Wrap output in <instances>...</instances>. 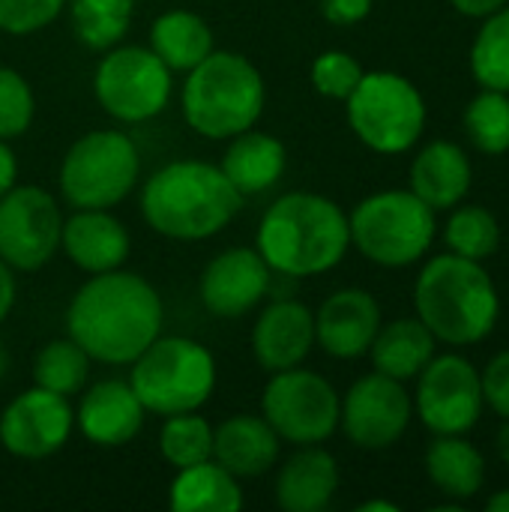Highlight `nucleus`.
<instances>
[{
	"label": "nucleus",
	"instance_id": "obj_1",
	"mask_svg": "<svg viewBox=\"0 0 509 512\" xmlns=\"http://www.w3.org/2000/svg\"><path fill=\"white\" fill-rule=\"evenodd\" d=\"M162 297L138 273L123 267L93 273L66 309V333L90 360L129 366L156 336H162Z\"/></svg>",
	"mask_w": 509,
	"mask_h": 512
},
{
	"label": "nucleus",
	"instance_id": "obj_2",
	"mask_svg": "<svg viewBox=\"0 0 509 512\" xmlns=\"http://www.w3.org/2000/svg\"><path fill=\"white\" fill-rule=\"evenodd\" d=\"M255 249L267 267L285 279L330 273L351 249L348 216L327 195L288 192L261 216Z\"/></svg>",
	"mask_w": 509,
	"mask_h": 512
},
{
	"label": "nucleus",
	"instance_id": "obj_3",
	"mask_svg": "<svg viewBox=\"0 0 509 512\" xmlns=\"http://www.w3.org/2000/svg\"><path fill=\"white\" fill-rule=\"evenodd\" d=\"M243 207V195L231 186L219 165L177 159L156 168L141 189L144 222L180 243H195L225 231Z\"/></svg>",
	"mask_w": 509,
	"mask_h": 512
},
{
	"label": "nucleus",
	"instance_id": "obj_4",
	"mask_svg": "<svg viewBox=\"0 0 509 512\" xmlns=\"http://www.w3.org/2000/svg\"><path fill=\"white\" fill-rule=\"evenodd\" d=\"M417 318L432 330L438 342L474 345L483 342L501 312L498 288L480 261L462 255L432 258L414 285Z\"/></svg>",
	"mask_w": 509,
	"mask_h": 512
},
{
	"label": "nucleus",
	"instance_id": "obj_5",
	"mask_svg": "<svg viewBox=\"0 0 509 512\" xmlns=\"http://www.w3.org/2000/svg\"><path fill=\"white\" fill-rule=\"evenodd\" d=\"M267 105V87L258 66L237 51H210L186 72L180 90L183 120L210 141H228L252 129Z\"/></svg>",
	"mask_w": 509,
	"mask_h": 512
},
{
	"label": "nucleus",
	"instance_id": "obj_6",
	"mask_svg": "<svg viewBox=\"0 0 509 512\" xmlns=\"http://www.w3.org/2000/svg\"><path fill=\"white\" fill-rule=\"evenodd\" d=\"M129 366V387L147 414L198 411L216 390L213 354L186 336H156Z\"/></svg>",
	"mask_w": 509,
	"mask_h": 512
},
{
	"label": "nucleus",
	"instance_id": "obj_7",
	"mask_svg": "<svg viewBox=\"0 0 509 512\" xmlns=\"http://www.w3.org/2000/svg\"><path fill=\"white\" fill-rule=\"evenodd\" d=\"M354 249L381 267L420 261L435 240V210L411 189H387L363 198L348 216Z\"/></svg>",
	"mask_w": 509,
	"mask_h": 512
},
{
	"label": "nucleus",
	"instance_id": "obj_8",
	"mask_svg": "<svg viewBox=\"0 0 509 512\" xmlns=\"http://www.w3.org/2000/svg\"><path fill=\"white\" fill-rule=\"evenodd\" d=\"M141 177V153L120 129L81 135L60 162V195L72 210H111Z\"/></svg>",
	"mask_w": 509,
	"mask_h": 512
},
{
	"label": "nucleus",
	"instance_id": "obj_9",
	"mask_svg": "<svg viewBox=\"0 0 509 512\" xmlns=\"http://www.w3.org/2000/svg\"><path fill=\"white\" fill-rule=\"evenodd\" d=\"M345 105L354 135L375 153L411 150L426 126L423 93L399 72H363Z\"/></svg>",
	"mask_w": 509,
	"mask_h": 512
},
{
	"label": "nucleus",
	"instance_id": "obj_10",
	"mask_svg": "<svg viewBox=\"0 0 509 512\" xmlns=\"http://www.w3.org/2000/svg\"><path fill=\"white\" fill-rule=\"evenodd\" d=\"M171 69L144 45H114L96 66L93 93L105 114L120 123L159 117L174 93Z\"/></svg>",
	"mask_w": 509,
	"mask_h": 512
},
{
	"label": "nucleus",
	"instance_id": "obj_11",
	"mask_svg": "<svg viewBox=\"0 0 509 512\" xmlns=\"http://www.w3.org/2000/svg\"><path fill=\"white\" fill-rule=\"evenodd\" d=\"M342 399L336 387L312 369H282L273 372L264 396L261 417L273 426L279 441L294 447H312L333 438L339 429Z\"/></svg>",
	"mask_w": 509,
	"mask_h": 512
},
{
	"label": "nucleus",
	"instance_id": "obj_12",
	"mask_svg": "<svg viewBox=\"0 0 509 512\" xmlns=\"http://www.w3.org/2000/svg\"><path fill=\"white\" fill-rule=\"evenodd\" d=\"M63 216L42 186H12L0 195V261L18 273L42 270L60 252Z\"/></svg>",
	"mask_w": 509,
	"mask_h": 512
},
{
	"label": "nucleus",
	"instance_id": "obj_13",
	"mask_svg": "<svg viewBox=\"0 0 509 512\" xmlns=\"http://www.w3.org/2000/svg\"><path fill=\"white\" fill-rule=\"evenodd\" d=\"M414 411L435 435H465L483 417V381L480 372L459 354L432 357L417 375Z\"/></svg>",
	"mask_w": 509,
	"mask_h": 512
},
{
	"label": "nucleus",
	"instance_id": "obj_14",
	"mask_svg": "<svg viewBox=\"0 0 509 512\" xmlns=\"http://www.w3.org/2000/svg\"><path fill=\"white\" fill-rule=\"evenodd\" d=\"M414 417V402L402 381L372 372L351 384L339 408V426L348 441L360 450L393 447Z\"/></svg>",
	"mask_w": 509,
	"mask_h": 512
},
{
	"label": "nucleus",
	"instance_id": "obj_15",
	"mask_svg": "<svg viewBox=\"0 0 509 512\" xmlns=\"http://www.w3.org/2000/svg\"><path fill=\"white\" fill-rule=\"evenodd\" d=\"M75 429V411L66 396L30 387L0 414V444L15 459H48L66 447Z\"/></svg>",
	"mask_w": 509,
	"mask_h": 512
},
{
	"label": "nucleus",
	"instance_id": "obj_16",
	"mask_svg": "<svg viewBox=\"0 0 509 512\" xmlns=\"http://www.w3.org/2000/svg\"><path fill=\"white\" fill-rule=\"evenodd\" d=\"M273 270L258 249L234 246L210 258L201 273L198 294L210 315L216 318H243L252 312L270 291Z\"/></svg>",
	"mask_w": 509,
	"mask_h": 512
},
{
	"label": "nucleus",
	"instance_id": "obj_17",
	"mask_svg": "<svg viewBox=\"0 0 509 512\" xmlns=\"http://www.w3.org/2000/svg\"><path fill=\"white\" fill-rule=\"evenodd\" d=\"M381 330V306L363 288H342L330 294L315 315V345L336 360H357L369 354Z\"/></svg>",
	"mask_w": 509,
	"mask_h": 512
},
{
	"label": "nucleus",
	"instance_id": "obj_18",
	"mask_svg": "<svg viewBox=\"0 0 509 512\" xmlns=\"http://www.w3.org/2000/svg\"><path fill=\"white\" fill-rule=\"evenodd\" d=\"M315 348V315L291 297L267 303L252 327V354L264 372L300 366Z\"/></svg>",
	"mask_w": 509,
	"mask_h": 512
},
{
	"label": "nucleus",
	"instance_id": "obj_19",
	"mask_svg": "<svg viewBox=\"0 0 509 512\" xmlns=\"http://www.w3.org/2000/svg\"><path fill=\"white\" fill-rule=\"evenodd\" d=\"M144 417L147 411L129 381L108 378L81 393L75 426L96 447H123L144 429Z\"/></svg>",
	"mask_w": 509,
	"mask_h": 512
},
{
	"label": "nucleus",
	"instance_id": "obj_20",
	"mask_svg": "<svg viewBox=\"0 0 509 512\" xmlns=\"http://www.w3.org/2000/svg\"><path fill=\"white\" fill-rule=\"evenodd\" d=\"M60 252L84 273H108L129 258V231L108 210H75L63 219Z\"/></svg>",
	"mask_w": 509,
	"mask_h": 512
},
{
	"label": "nucleus",
	"instance_id": "obj_21",
	"mask_svg": "<svg viewBox=\"0 0 509 512\" xmlns=\"http://www.w3.org/2000/svg\"><path fill=\"white\" fill-rule=\"evenodd\" d=\"M279 435L258 414H234L213 429V459L237 480L267 474L279 459Z\"/></svg>",
	"mask_w": 509,
	"mask_h": 512
},
{
	"label": "nucleus",
	"instance_id": "obj_22",
	"mask_svg": "<svg viewBox=\"0 0 509 512\" xmlns=\"http://www.w3.org/2000/svg\"><path fill=\"white\" fill-rule=\"evenodd\" d=\"M339 489V465L321 444L297 447L276 474V504L285 512H324Z\"/></svg>",
	"mask_w": 509,
	"mask_h": 512
},
{
	"label": "nucleus",
	"instance_id": "obj_23",
	"mask_svg": "<svg viewBox=\"0 0 509 512\" xmlns=\"http://www.w3.org/2000/svg\"><path fill=\"white\" fill-rule=\"evenodd\" d=\"M471 177V159L453 141H432L411 162V192L432 210L456 207L468 195Z\"/></svg>",
	"mask_w": 509,
	"mask_h": 512
},
{
	"label": "nucleus",
	"instance_id": "obj_24",
	"mask_svg": "<svg viewBox=\"0 0 509 512\" xmlns=\"http://www.w3.org/2000/svg\"><path fill=\"white\" fill-rule=\"evenodd\" d=\"M228 141L231 144H228L219 168L243 198L261 195L282 180V174L288 168V150L279 138L258 132L252 126Z\"/></svg>",
	"mask_w": 509,
	"mask_h": 512
},
{
	"label": "nucleus",
	"instance_id": "obj_25",
	"mask_svg": "<svg viewBox=\"0 0 509 512\" xmlns=\"http://www.w3.org/2000/svg\"><path fill=\"white\" fill-rule=\"evenodd\" d=\"M168 504L174 512H237L246 498L240 480L216 459H207L177 471Z\"/></svg>",
	"mask_w": 509,
	"mask_h": 512
},
{
	"label": "nucleus",
	"instance_id": "obj_26",
	"mask_svg": "<svg viewBox=\"0 0 509 512\" xmlns=\"http://www.w3.org/2000/svg\"><path fill=\"white\" fill-rule=\"evenodd\" d=\"M435 336L420 318H399L378 330L369 357L375 372L390 375L396 381L417 378L423 366L435 357Z\"/></svg>",
	"mask_w": 509,
	"mask_h": 512
},
{
	"label": "nucleus",
	"instance_id": "obj_27",
	"mask_svg": "<svg viewBox=\"0 0 509 512\" xmlns=\"http://www.w3.org/2000/svg\"><path fill=\"white\" fill-rule=\"evenodd\" d=\"M150 48L171 72H189L216 45L204 18L189 9H168L150 24Z\"/></svg>",
	"mask_w": 509,
	"mask_h": 512
},
{
	"label": "nucleus",
	"instance_id": "obj_28",
	"mask_svg": "<svg viewBox=\"0 0 509 512\" xmlns=\"http://www.w3.org/2000/svg\"><path fill=\"white\" fill-rule=\"evenodd\" d=\"M426 474L447 498L468 501L486 483V459L462 435H438L426 450Z\"/></svg>",
	"mask_w": 509,
	"mask_h": 512
},
{
	"label": "nucleus",
	"instance_id": "obj_29",
	"mask_svg": "<svg viewBox=\"0 0 509 512\" xmlns=\"http://www.w3.org/2000/svg\"><path fill=\"white\" fill-rule=\"evenodd\" d=\"M90 357L75 339H51L39 348L33 360V384L72 399L84 390L90 375Z\"/></svg>",
	"mask_w": 509,
	"mask_h": 512
},
{
	"label": "nucleus",
	"instance_id": "obj_30",
	"mask_svg": "<svg viewBox=\"0 0 509 512\" xmlns=\"http://www.w3.org/2000/svg\"><path fill=\"white\" fill-rule=\"evenodd\" d=\"M66 6L75 36L93 51H108L120 45L135 12V0H69Z\"/></svg>",
	"mask_w": 509,
	"mask_h": 512
},
{
	"label": "nucleus",
	"instance_id": "obj_31",
	"mask_svg": "<svg viewBox=\"0 0 509 512\" xmlns=\"http://www.w3.org/2000/svg\"><path fill=\"white\" fill-rule=\"evenodd\" d=\"M471 72L486 90L509 93V6L486 15L471 45Z\"/></svg>",
	"mask_w": 509,
	"mask_h": 512
},
{
	"label": "nucleus",
	"instance_id": "obj_32",
	"mask_svg": "<svg viewBox=\"0 0 509 512\" xmlns=\"http://www.w3.org/2000/svg\"><path fill=\"white\" fill-rule=\"evenodd\" d=\"M159 453L174 471L207 462L213 459V426L198 411L171 414L159 429Z\"/></svg>",
	"mask_w": 509,
	"mask_h": 512
},
{
	"label": "nucleus",
	"instance_id": "obj_33",
	"mask_svg": "<svg viewBox=\"0 0 509 512\" xmlns=\"http://www.w3.org/2000/svg\"><path fill=\"white\" fill-rule=\"evenodd\" d=\"M447 246L453 255L471 258V261H483L489 255L498 252L501 243V225L495 219V213H489L486 207L468 204L459 207L450 222H447Z\"/></svg>",
	"mask_w": 509,
	"mask_h": 512
},
{
	"label": "nucleus",
	"instance_id": "obj_34",
	"mask_svg": "<svg viewBox=\"0 0 509 512\" xmlns=\"http://www.w3.org/2000/svg\"><path fill=\"white\" fill-rule=\"evenodd\" d=\"M465 129L477 150L501 156L509 150V93L483 90L465 111Z\"/></svg>",
	"mask_w": 509,
	"mask_h": 512
},
{
	"label": "nucleus",
	"instance_id": "obj_35",
	"mask_svg": "<svg viewBox=\"0 0 509 512\" xmlns=\"http://www.w3.org/2000/svg\"><path fill=\"white\" fill-rule=\"evenodd\" d=\"M36 99L27 78L9 66H0V138L12 141L33 123Z\"/></svg>",
	"mask_w": 509,
	"mask_h": 512
},
{
	"label": "nucleus",
	"instance_id": "obj_36",
	"mask_svg": "<svg viewBox=\"0 0 509 512\" xmlns=\"http://www.w3.org/2000/svg\"><path fill=\"white\" fill-rule=\"evenodd\" d=\"M363 78V66L348 51H324L312 63V87L327 99H348Z\"/></svg>",
	"mask_w": 509,
	"mask_h": 512
},
{
	"label": "nucleus",
	"instance_id": "obj_37",
	"mask_svg": "<svg viewBox=\"0 0 509 512\" xmlns=\"http://www.w3.org/2000/svg\"><path fill=\"white\" fill-rule=\"evenodd\" d=\"M69 0H0V33L27 36L48 27Z\"/></svg>",
	"mask_w": 509,
	"mask_h": 512
},
{
	"label": "nucleus",
	"instance_id": "obj_38",
	"mask_svg": "<svg viewBox=\"0 0 509 512\" xmlns=\"http://www.w3.org/2000/svg\"><path fill=\"white\" fill-rule=\"evenodd\" d=\"M480 381H483V399H486V405L498 417L509 420V351H501L486 366V372L480 375Z\"/></svg>",
	"mask_w": 509,
	"mask_h": 512
},
{
	"label": "nucleus",
	"instance_id": "obj_39",
	"mask_svg": "<svg viewBox=\"0 0 509 512\" xmlns=\"http://www.w3.org/2000/svg\"><path fill=\"white\" fill-rule=\"evenodd\" d=\"M318 3H321L324 18L339 27L357 24L372 12V0H318Z\"/></svg>",
	"mask_w": 509,
	"mask_h": 512
},
{
	"label": "nucleus",
	"instance_id": "obj_40",
	"mask_svg": "<svg viewBox=\"0 0 509 512\" xmlns=\"http://www.w3.org/2000/svg\"><path fill=\"white\" fill-rule=\"evenodd\" d=\"M18 183V159L6 138H0V195H6Z\"/></svg>",
	"mask_w": 509,
	"mask_h": 512
},
{
	"label": "nucleus",
	"instance_id": "obj_41",
	"mask_svg": "<svg viewBox=\"0 0 509 512\" xmlns=\"http://www.w3.org/2000/svg\"><path fill=\"white\" fill-rule=\"evenodd\" d=\"M15 294H18V288H15V270L0 261V327L9 318L12 306H15Z\"/></svg>",
	"mask_w": 509,
	"mask_h": 512
},
{
	"label": "nucleus",
	"instance_id": "obj_42",
	"mask_svg": "<svg viewBox=\"0 0 509 512\" xmlns=\"http://www.w3.org/2000/svg\"><path fill=\"white\" fill-rule=\"evenodd\" d=\"M462 15H471V18H486L492 15L495 9L507 6V0H450Z\"/></svg>",
	"mask_w": 509,
	"mask_h": 512
},
{
	"label": "nucleus",
	"instance_id": "obj_43",
	"mask_svg": "<svg viewBox=\"0 0 509 512\" xmlns=\"http://www.w3.org/2000/svg\"><path fill=\"white\" fill-rule=\"evenodd\" d=\"M486 510H489V512H509V489L498 492V495H492V498H489V504H486Z\"/></svg>",
	"mask_w": 509,
	"mask_h": 512
},
{
	"label": "nucleus",
	"instance_id": "obj_44",
	"mask_svg": "<svg viewBox=\"0 0 509 512\" xmlns=\"http://www.w3.org/2000/svg\"><path fill=\"white\" fill-rule=\"evenodd\" d=\"M498 456L504 459V465H509V420H504V426L498 432Z\"/></svg>",
	"mask_w": 509,
	"mask_h": 512
},
{
	"label": "nucleus",
	"instance_id": "obj_45",
	"mask_svg": "<svg viewBox=\"0 0 509 512\" xmlns=\"http://www.w3.org/2000/svg\"><path fill=\"white\" fill-rule=\"evenodd\" d=\"M375 510L399 512V507H396V504H390V501H366V504H360V507H357V512H375Z\"/></svg>",
	"mask_w": 509,
	"mask_h": 512
},
{
	"label": "nucleus",
	"instance_id": "obj_46",
	"mask_svg": "<svg viewBox=\"0 0 509 512\" xmlns=\"http://www.w3.org/2000/svg\"><path fill=\"white\" fill-rule=\"evenodd\" d=\"M6 369H9V354H6V348H3V342H0V378L6 375Z\"/></svg>",
	"mask_w": 509,
	"mask_h": 512
}]
</instances>
